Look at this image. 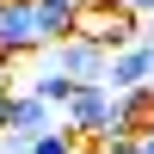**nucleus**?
<instances>
[{
	"instance_id": "obj_1",
	"label": "nucleus",
	"mask_w": 154,
	"mask_h": 154,
	"mask_svg": "<svg viewBox=\"0 0 154 154\" xmlns=\"http://www.w3.org/2000/svg\"><path fill=\"white\" fill-rule=\"evenodd\" d=\"M62 123H68L80 142H99V136L117 130V93H111V80H80L68 99V111H62Z\"/></svg>"
},
{
	"instance_id": "obj_2",
	"label": "nucleus",
	"mask_w": 154,
	"mask_h": 154,
	"mask_svg": "<svg viewBox=\"0 0 154 154\" xmlns=\"http://www.w3.org/2000/svg\"><path fill=\"white\" fill-rule=\"evenodd\" d=\"M74 31L93 37V43H105V49H123V43L142 37V19H136L130 6H117V0H86V6L74 12Z\"/></svg>"
},
{
	"instance_id": "obj_3",
	"label": "nucleus",
	"mask_w": 154,
	"mask_h": 154,
	"mask_svg": "<svg viewBox=\"0 0 154 154\" xmlns=\"http://www.w3.org/2000/svg\"><path fill=\"white\" fill-rule=\"evenodd\" d=\"M37 56L49 62V68H62L68 80H105V62H111V49L105 43H93V37H62V43H49V49H37Z\"/></svg>"
},
{
	"instance_id": "obj_4",
	"label": "nucleus",
	"mask_w": 154,
	"mask_h": 154,
	"mask_svg": "<svg viewBox=\"0 0 154 154\" xmlns=\"http://www.w3.org/2000/svg\"><path fill=\"white\" fill-rule=\"evenodd\" d=\"M0 49H6V56H37V49H49L43 25H37V0H0Z\"/></svg>"
},
{
	"instance_id": "obj_5",
	"label": "nucleus",
	"mask_w": 154,
	"mask_h": 154,
	"mask_svg": "<svg viewBox=\"0 0 154 154\" xmlns=\"http://www.w3.org/2000/svg\"><path fill=\"white\" fill-rule=\"evenodd\" d=\"M105 80H111V93H117V86H142V80H154V37H136V43L111 49Z\"/></svg>"
},
{
	"instance_id": "obj_6",
	"label": "nucleus",
	"mask_w": 154,
	"mask_h": 154,
	"mask_svg": "<svg viewBox=\"0 0 154 154\" xmlns=\"http://www.w3.org/2000/svg\"><path fill=\"white\" fill-rule=\"evenodd\" d=\"M49 123H62V111L25 86V93H12V99H6V123H0V130H25V136H37V130H49Z\"/></svg>"
},
{
	"instance_id": "obj_7",
	"label": "nucleus",
	"mask_w": 154,
	"mask_h": 154,
	"mask_svg": "<svg viewBox=\"0 0 154 154\" xmlns=\"http://www.w3.org/2000/svg\"><path fill=\"white\" fill-rule=\"evenodd\" d=\"M117 130H130V136L154 130V80H142V86H117Z\"/></svg>"
},
{
	"instance_id": "obj_8",
	"label": "nucleus",
	"mask_w": 154,
	"mask_h": 154,
	"mask_svg": "<svg viewBox=\"0 0 154 154\" xmlns=\"http://www.w3.org/2000/svg\"><path fill=\"white\" fill-rule=\"evenodd\" d=\"M25 86H31L37 99H49V105H56V111H68V99H74V86H80V80H68V74H62V68H49V62H43V68H37V74H31V80H25Z\"/></svg>"
},
{
	"instance_id": "obj_9",
	"label": "nucleus",
	"mask_w": 154,
	"mask_h": 154,
	"mask_svg": "<svg viewBox=\"0 0 154 154\" xmlns=\"http://www.w3.org/2000/svg\"><path fill=\"white\" fill-rule=\"evenodd\" d=\"M37 25H43V37H49V43H62V37H74V6L37 0Z\"/></svg>"
},
{
	"instance_id": "obj_10",
	"label": "nucleus",
	"mask_w": 154,
	"mask_h": 154,
	"mask_svg": "<svg viewBox=\"0 0 154 154\" xmlns=\"http://www.w3.org/2000/svg\"><path fill=\"white\" fill-rule=\"evenodd\" d=\"M74 148H80V136H74L68 123H49V130L31 136V154H74Z\"/></svg>"
},
{
	"instance_id": "obj_11",
	"label": "nucleus",
	"mask_w": 154,
	"mask_h": 154,
	"mask_svg": "<svg viewBox=\"0 0 154 154\" xmlns=\"http://www.w3.org/2000/svg\"><path fill=\"white\" fill-rule=\"evenodd\" d=\"M0 154H31V136L25 130H0Z\"/></svg>"
},
{
	"instance_id": "obj_12",
	"label": "nucleus",
	"mask_w": 154,
	"mask_h": 154,
	"mask_svg": "<svg viewBox=\"0 0 154 154\" xmlns=\"http://www.w3.org/2000/svg\"><path fill=\"white\" fill-rule=\"evenodd\" d=\"M117 6H130L136 19H142V12H154V0H117Z\"/></svg>"
},
{
	"instance_id": "obj_13",
	"label": "nucleus",
	"mask_w": 154,
	"mask_h": 154,
	"mask_svg": "<svg viewBox=\"0 0 154 154\" xmlns=\"http://www.w3.org/2000/svg\"><path fill=\"white\" fill-rule=\"evenodd\" d=\"M6 99H12V86H0V123H6Z\"/></svg>"
},
{
	"instance_id": "obj_14",
	"label": "nucleus",
	"mask_w": 154,
	"mask_h": 154,
	"mask_svg": "<svg viewBox=\"0 0 154 154\" xmlns=\"http://www.w3.org/2000/svg\"><path fill=\"white\" fill-rule=\"evenodd\" d=\"M74 154H105V148H99V142H80V148H74Z\"/></svg>"
},
{
	"instance_id": "obj_15",
	"label": "nucleus",
	"mask_w": 154,
	"mask_h": 154,
	"mask_svg": "<svg viewBox=\"0 0 154 154\" xmlns=\"http://www.w3.org/2000/svg\"><path fill=\"white\" fill-rule=\"evenodd\" d=\"M56 6H74V12H80V6H86V0H56Z\"/></svg>"
},
{
	"instance_id": "obj_16",
	"label": "nucleus",
	"mask_w": 154,
	"mask_h": 154,
	"mask_svg": "<svg viewBox=\"0 0 154 154\" xmlns=\"http://www.w3.org/2000/svg\"><path fill=\"white\" fill-rule=\"evenodd\" d=\"M130 154H142V142H136V148H130Z\"/></svg>"
}]
</instances>
